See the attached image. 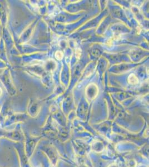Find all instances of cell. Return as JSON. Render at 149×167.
Here are the masks:
<instances>
[{"mask_svg":"<svg viewBox=\"0 0 149 167\" xmlns=\"http://www.w3.org/2000/svg\"><path fill=\"white\" fill-rule=\"evenodd\" d=\"M128 80L130 84L132 85H135L138 83V79L136 77V76L135 75H133V74H131V75L129 76Z\"/></svg>","mask_w":149,"mask_h":167,"instance_id":"1","label":"cell"},{"mask_svg":"<svg viewBox=\"0 0 149 167\" xmlns=\"http://www.w3.org/2000/svg\"><path fill=\"white\" fill-rule=\"evenodd\" d=\"M55 55L56 59H58V60H61L63 57V53L62 52H61V51H57V52H56Z\"/></svg>","mask_w":149,"mask_h":167,"instance_id":"2","label":"cell"},{"mask_svg":"<svg viewBox=\"0 0 149 167\" xmlns=\"http://www.w3.org/2000/svg\"><path fill=\"white\" fill-rule=\"evenodd\" d=\"M76 57H77V58H79V56H80V55H81V52H80V51H79H79H78V50H76Z\"/></svg>","mask_w":149,"mask_h":167,"instance_id":"3","label":"cell"}]
</instances>
